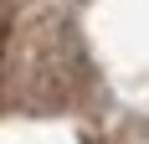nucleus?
Wrapping results in <instances>:
<instances>
[{
	"mask_svg": "<svg viewBox=\"0 0 149 144\" xmlns=\"http://www.w3.org/2000/svg\"><path fill=\"white\" fill-rule=\"evenodd\" d=\"M5 46H10V10L0 0V72H5Z\"/></svg>",
	"mask_w": 149,
	"mask_h": 144,
	"instance_id": "nucleus-1",
	"label": "nucleus"
}]
</instances>
